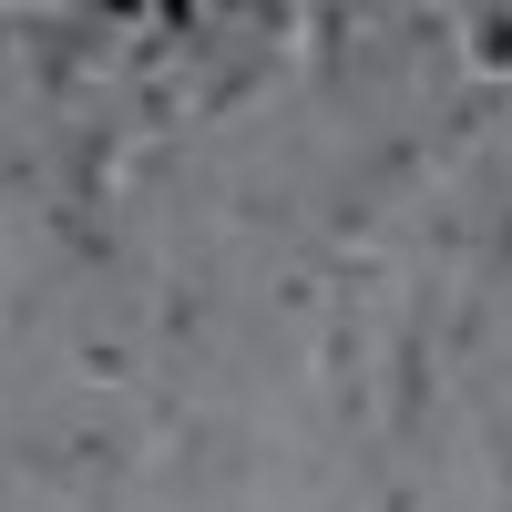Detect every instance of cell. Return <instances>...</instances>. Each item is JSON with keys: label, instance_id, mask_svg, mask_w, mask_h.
Listing matches in <instances>:
<instances>
[{"label": "cell", "instance_id": "cell-8", "mask_svg": "<svg viewBox=\"0 0 512 512\" xmlns=\"http://www.w3.org/2000/svg\"><path fill=\"white\" fill-rule=\"evenodd\" d=\"M379 512H420V482H410V472H390V482H379Z\"/></svg>", "mask_w": 512, "mask_h": 512}, {"label": "cell", "instance_id": "cell-5", "mask_svg": "<svg viewBox=\"0 0 512 512\" xmlns=\"http://www.w3.org/2000/svg\"><path fill=\"white\" fill-rule=\"evenodd\" d=\"M472 62L482 72H512V11H472Z\"/></svg>", "mask_w": 512, "mask_h": 512}, {"label": "cell", "instance_id": "cell-2", "mask_svg": "<svg viewBox=\"0 0 512 512\" xmlns=\"http://www.w3.org/2000/svg\"><path fill=\"white\" fill-rule=\"evenodd\" d=\"M205 318H216V277H175V287H164V308H154L164 359H195L205 349Z\"/></svg>", "mask_w": 512, "mask_h": 512}, {"label": "cell", "instance_id": "cell-6", "mask_svg": "<svg viewBox=\"0 0 512 512\" xmlns=\"http://www.w3.org/2000/svg\"><path fill=\"white\" fill-rule=\"evenodd\" d=\"M226 216H236V226H287V195H277V185H236Z\"/></svg>", "mask_w": 512, "mask_h": 512}, {"label": "cell", "instance_id": "cell-3", "mask_svg": "<svg viewBox=\"0 0 512 512\" xmlns=\"http://www.w3.org/2000/svg\"><path fill=\"white\" fill-rule=\"evenodd\" d=\"M267 308H277V318H328V267H277Z\"/></svg>", "mask_w": 512, "mask_h": 512}, {"label": "cell", "instance_id": "cell-4", "mask_svg": "<svg viewBox=\"0 0 512 512\" xmlns=\"http://www.w3.org/2000/svg\"><path fill=\"white\" fill-rule=\"evenodd\" d=\"M472 287H512V185H502V216H492V236H482V267H472Z\"/></svg>", "mask_w": 512, "mask_h": 512}, {"label": "cell", "instance_id": "cell-7", "mask_svg": "<svg viewBox=\"0 0 512 512\" xmlns=\"http://www.w3.org/2000/svg\"><path fill=\"white\" fill-rule=\"evenodd\" d=\"M82 379H134V349L123 338H82Z\"/></svg>", "mask_w": 512, "mask_h": 512}, {"label": "cell", "instance_id": "cell-1", "mask_svg": "<svg viewBox=\"0 0 512 512\" xmlns=\"http://www.w3.org/2000/svg\"><path fill=\"white\" fill-rule=\"evenodd\" d=\"M431 390H441V338L400 318V338H390V441H410V431H420Z\"/></svg>", "mask_w": 512, "mask_h": 512}]
</instances>
